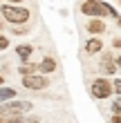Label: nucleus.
<instances>
[{
    "instance_id": "obj_1",
    "label": "nucleus",
    "mask_w": 121,
    "mask_h": 123,
    "mask_svg": "<svg viewBox=\"0 0 121 123\" xmlns=\"http://www.w3.org/2000/svg\"><path fill=\"white\" fill-rule=\"evenodd\" d=\"M0 16L9 25H27L29 20V9L20 5H0Z\"/></svg>"
},
{
    "instance_id": "obj_2",
    "label": "nucleus",
    "mask_w": 121,
    "mask_h": 123,
    "mask_svg": "<svg viewBox=\"0 0 121 123\" xmlns=\"http://www.w3.org/2000/svg\"><path fill=\"white\" fill-rule=\"evenodd\" d=\"M81 11L85 13V16H92V18H105V16H110L108 2H103V0H83Z\"/></svg>"
},
{
    "instance_id": "obj_3",
    "label": "nucleus",
    "mask_w": 121,
    "mask_h": 123,
    "mask_svg": "<svg viewBox=\"0 0 121 123\" xmlns=\"http://www.w3.org/2000/svg\"><path fill=\"white\" fill-rule=\"evenodd\" d=\"M29 110H32L29 101H16V98L5 101V103L0 105V114H25V112H29Z\"/></svg>"
},
{
    "instance_id": "obj_4",
    "label": "nucleus",
    "mask_w": 121,
    "mask_h": 123,
    "mask_svg": "<svg viewBox=\"0 0 121 123\" xmlns=\"http://www.w3.org/2000/svg\"><path fill=\"white\" fill-rule=\"evenodd\" d=\"M92 96H94V98H110L112 96V92H115V90H112V83L108 81V78H96V81H92Z\"/></svg>"
},
{
    "instance_id": "obj_5",
    "label": "nucleus",
    "mask_w": 121,
    "mask_h": 123,
    "mask_svg": "<svg viewBox=\"0 0 121 123\" xmlns=\"http://www.w3.org/2000/svg\"><path fill=\"white\" fill-rule=\"evenodd\" d=\"M49 85V78H47V74H27V76H23V87H27V90H45Z\"/></svg>"
},
{
    "instance_id": "obj_6",
    "label": "nucleus",
    "mask_w": 121,
    "mask_h": 123,
    "mask_svg": "<svg viewBox=\"0 0 121 123\" xmlns=\"http://www.w3.org/2000/svg\"><path fill=\"white\" fill-rule=\"evenodd\" d=\"M0 123H38V117H23V114H0Z\"/></svg>"
},
{
    "instance_id": "obj_7",
    "label": "nucleus",
    "mask_w": 121,
    "mask_h": 123,
    "mask_svg": "<svg viewBox=\"0 0 121 123\" xmlns=\"http://www.w3.org/2000/svg\"><path fill=\"white\" fill-rule=\"evenodd\" d=\"M85 29H88L90 34L99 36V34H103V31H105V23H103V18H92L90 23L85 25Z\"/></svg>"
},
{
    "instance_id": "obj_8",
    "label": "nucleus",
    "mask_w": 121,
    "mask_h": 123,
    "mask_svg": "<svg viewBox=\"0 0 121 123\" xmlns=\"http://www.w3.org/2000/svg\"><path fill=\"white\" fill-rule=\"evenodd\" d=\"M101 49H103V40L96 38V36H92V38L85 43V54H96V52H101Z\"/></svg>"
},
{
    "instance_id": "obj_9",
    "label": "nucleus",
    "mask_w": 121,
    "mask_h": 123,
    "mask_svg": "<svg viewBox=\"0 0 121 123\" xmlns=\"http://www.w3.org/2000/svg\"><path fill=\"white\" fill-rule=\"evenodd\" d=\"M54 69H56V61L49 58V56H45V58L38 63V72H40V74H52Z\"/></svg>"
},
{
    "instance_id": "obj_10",
    "label": "nucleus",
    "mask_w": 121,
    "mask_h": 123,
    "mask_svg": "<svg viewBox=\"0 0 121 123\" xmlns=\"http://www.w3.org/2000/svg\"><path fill=\"white\" fill-rule=\"evenodd\" d=\"M101 69L105 72V74H115V72H117V63L112 61L110 54H103V58H101Z\"/></svg>"
},
{
    "instance_id": "obj_11",
    "label": "nucleus",
    "mask_w": 121,
    "mask_h": 123,
    "mask_svg": "<svg viewBox=\"0 0 121 123\" xmlns=\"http://www.w3.org/2000/svg\"><path fill=\"white\" fill-rule=\"evenodd\" d=\"M32 52H34V47H32V45H18V47H16V54H18V58L23 61V63H25V61H29Z\"/></svg>"
},
{
    "instance_id": "obj_12",
    "label": "nucleus",
    "mask_w": 121,
    "mask_h": 123,
    "mask_svg": "<svg viewBox=\"0 0 121 123\" xmlns=\"http://www.w3.org/2000/svg\"><path fill=\"white\" fill-rule=\"evenodd\" d=\"M36 69H38V65H34V63H29V61H25V63L18 67V74H20V76H27V74H34Z\"/></svg>"
},
{
    "instance_id": "obj_13",
    "label": "nucleus",
    "mask_w": 121,
    "mask_h": 123,
    "mask_svg": "<svg viewBox=\"0 0 121 123\" xmlns=\"http://www.w3.org/2000/svg\"><path fill=\"white\" fill-rule=\"evenodd\" d=\"M11 98H16V90L13 87H0V103L2 101H11Z\"/></svg>"
},
{
    "instance_id": "obj_14",
    "label": "nucleus",
    "mask_w": 121,
    "mask_h": 123,
    "mask_svg": "<svg viewBox=\"0 0 121 123\" xmlns=\"http://www.w3.org/2000/svg\"><path fill=\"white\" fill-rule=\"evenodd\" d=\"M7 47H9V38H7L5 34H0V52H5Z\"/></svg>"
},
{
    "instance_id": "obj_15",
    "label": "nucleus",
    "mask_w": 121,
    "mask_h": 123,
    "mask_svg": "<svg viewBox=\"0 0 121 123\" xmlns=\"http://www.w3.org/2000/svg\"><path fill=\"white\" fill-rule=\"evenodd\" d=\"M112 112H115V114H121V96L115 98V103H112Z\"/></svg>"
},
{
    "instance_id": "obj_16",
    "label": "nucleus",
    "mask_w": 121,
    "mask_h": 123,
    "mask_svg": "<svg viewBox=\"0 0 121 123\" xmlns=\"http://www.w3.org/2000/svg\"><path fill=\"white\" fill-rule=\"evenodd\" d=\"M112 90L121 96V78H115V81H112Z\"/></svg>"
},
{
    "instance_id": "obj_17",
    "label": "nucleus",
    "mask_w": 121,
    "mask_h": 123,
    "mask_svg": "<svg viewBox=\"0 0 121 123\" xmlns=\"http://www.w3.org/2000/svg\"><path fill=\"white\" fill-rule=\"evenodd\" d=\"M110 121H112V123H121V114H112Z\"/></svg>"
},
{
    "instance_id": "obj_18",
    "label": "nucleus",
    "mask_w": 121,
    "mask_h": 123,
    "mask_svg": "<svg viewBox=\"0 0 121 123\" xmlns=\"http://www.w3.org/2000/svg\"><path fill=\"white\" fill-rule=\"evenodd\" d=\"M112 47H117V49H121V38H115V40H112Z\"/></svg>"
},
{
    "instance_id": "obj_19",
    "label": "nucleus",
    "mask_w": 121,
    "mask_h": 123,
    "mask_svg": "<svg viewBox=\"0 0 121 123\" xmlns=\"http://www.w3.org/2000/svg\"><path fill=\"white\" fill-rule=\"evenodd\" d=\"M27 31V27H16V29H13V34H25Z\"/></svg>"
},
{
    "instance_id": "obj_20",
    "label": "nucleus",
    "mask_w": 121,
    "mask_h": 123,
    "mask_svg": "<svg viewBox=\"0 0 121 123\" xmlns=\"http://www.w3.org/2000/svg\"><path fill=\"white\" fill-rule=\"evenodd\" d=\"M9 2H11V5H20L23 0H9Z\"/></svg>"
},
{
    "instance_id": "obj_21",
    "label": "nucleus",
    "mask_w": 121,
    "mask_h": 123,
    "mask_svg": "<svg viewBox=\"0 0 121 123\" xmlns=\"http://www.w3.org/2000/svg\"><path fill=\"white\" fill-rule=\"evenodd\" d=\"M115 63L119 65V67H121V56H119V58H115Z\"/></svg>"
},
{
    "instance_id": "obj_22",
    "label": "nucleus",
    "mask_w": 121,
    "mask_h": 123,
    "mask_svg": "<svg viewBox=\"0 0 121 123\" xmlns=\"http://www.w3.org/2000/svg\"><path fill=\"white\" fill-rule=\"evenodd\" d=\"M2 27H5V18H0V29H2Z\"/></svg>"
},
{
    "instance_id": "obj_23",
    "label": "nucleus",
    "mask_w": 121,
    "mask_h": 123,
    "mask_svg": "<svg viewBox=\"0 0 121 123\" xmlns=\"http://www.w3.org/2000/svg\"><path fill=\"white\" fill-rule=\"evenodd\" d=\"M117 25H119V27H121V16H119V18H117Z\"/></svg>"
},
{
    "instance_id": "obj_24",
    "label": "nucleus",
    "mask_w": 121,
    "mask_h": 123,
    "mask_svg": "<svg viewBox=\"0 0 121 123\" xmlns=\"http://www.w3.org/2000/svg\"><path fill=\"white\" fill-rule=\"evenodd\" d=\"M0 85H2V76H0Z\"/></svg>"
}]
</instances>
